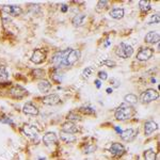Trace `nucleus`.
<instances>
[{"mask_svg":"<svg viewBox=\"0 0 160 160\" xmlns=\"http://www.w3.org/2000/svg\"><path fill=\"white\" fill-rule=\"evenodd\" d=\"M80 58V51L68 48L65 50H61L56 52L52 56L51 62L55 65L56 68H71L73 66Z\"/></svg>","mask_w":160,"mask_h":160,"instance_id":"f257e3e1","label":"nucleus"},{"mask_svg":"<svg viewBox=\"0 0 160 160\" xmlns=\"http://www.w3.org/2000/svg\"><path fill=\"white\" fill-rule=\"evenodd\" d=\"M133 114H135V109H133V107L126 104V102L121 104L114 112V117L118 121L129 120L130 118H132Z\"/></svg>","mask_w":160,"mask_h":160,"instance_id":"f03ea898","label":"nucleus"},{"mask_svg":"<svg viewBox=\"0 0 160 160\" xmlns=\"http://www.w3.org/2000/svg\"><path fill=\"white\" fill-rule=\"evenodd\" d=\"M115 53H117V56L120 57V58L128 59L132 56L133 48L131 47L130 45H128V44L121 43L120 45L117 47V49H115Z\"/></svg>","mask_w":160,"mask_h":160,"instance_id":"7ed1b4c3","label":"nucleus"},{"mask_svg":"<svg viewBox=\"0 0 160 160\" xmlns=\"http://www.w3.org/2000/svg\"><path fill=\"white\" fill-rule=\"evenodd\" d=\"M9 96L12 97V98H15V99H22L24 98L25 96L28 95V91L25 90L22 87L18 86V84H15V86H12L11 88L9 89Z\"/></svg>","mask_w":160,"mask_h":160,"instance_id":"20e7f679","label":"nucleus"},{"mask_svg":"<svg viewBox=\"0 0 160 160\" xmlns=\"http://www.w3.org/2000/svg\"><path fill=\"white\" fill-rule=\"evenodd\" d=\"M158 97H159V93L157 92L156 90L148 89L141 94L140 99H141V102H143V104H149V102L158 99Z\"/></svg>","mask_w":160,"mask_h":160,"instance_id":"39448f33","label":"nucleus"},{"mask_svg":"<svg viewBox=\"0 0 160 160\" xmlns=\"http://www.w3.org/2000/svg\"><path fill=\"white\" fill-rule=\"evenodd\" d=\"M46 58H47L46 51L44 49H40V48H38V49H35L34 51H33L30 60L34 64H41L46 60Z\"/></svg>","mask_w":160,"mask_h":160,"instance_id":"423d86ee","label":"nucleus"},{"mask_svg":"<svg viewBox=\"0 0 160 160\" xmlns=\"http://www.w3.org/2000/svg\"><path fill=\"white\" fill-rule=\"evenodd\" d=\"M109 152L113 157H121L125 154L126 149H125V148H124L123 144L118 143V142H114V143H112L110 145Z\"/></svg>","mask_w":160,"mask_h":160,"instance_id":"0eeeda50","label":"nucleus"},{"mask_svg":"<svg viewBox=\"0 0 160 160\" xmlns=\"http://www.w3.org/2000/svg\"><path fill=\"white\" fill-rule=\"evenodd\" d=\"M153 55L154 49H152L151 47H143L137 53V59L139 61H148V59H151L153 57Z\"/></svg>","mask_w":160,"mask_h":160,"instance_id":"6e6552de","label":"nucleus"},{"mask_svg":"<svg viewBox=\"0 0 160 160\" xmlns=\"http://www.w3.org/2000/svg\"><path fill=\"white\" fill-rule=\"evenodd\" d=\"M22 132L30 139L38 138V130L37 128H35L34 126L28 125V124H25V125L22 127Z\"/></svg>","mask_w":160,"mask_h":160,"instance_id":"1a4fd4ad","label":"nucleus"},{"mask_svg":"<svg viewBox=\"0 0 160 160\" xmlns=\"http://www.w3.org/2000/svg\"><path fill=\"white\" fill-rule=\"evenodd\" d=\"M1 10L6 13V14L11 15L13 17L18 16V15H20L22 13V9L18 6H2Z\"/></svg>","mask_w":160,"mask_h":160,"instance_id":"9d476101","label":"nucleus"},{"mask_svg":"<svg viewBox=\"0 0 160 160\" xmlns=\"http://www.w3.org/2000/svg\"><path fill=\"white\" fill-rule=\"evenodd\" d=\"M136 137H137V131L135 129H132V128H128V129H126L121 132V139L125 142L133 141Z\"/></svg>","mask_w":160,"mask_h":160,"instance_id":"9b49d317","label":"nucleus"},{"mask_svg":"<svg viewBox=\"0 0 160 160\" xmlns=\"http://www.w3.org/2000/svg\"><path fill=\"white\" fill-rule=\"evenodd\" d=\"M60 100H61L60 97L57 94H48L43 97L42 102H43V104L48 105V106H56L60 102Z\"/></svg>","mask_w":160,"mask_h":160,"instance_id":"f8f14e48","label":"nucleus"},{"mask_svg":"<svg viewBox=\"0 0 160 160\" xmlns=\"http://www.w3.org/2000/svg\"><path fill=\"white\" fill-rule=\"evenodd\" d=\"M157 129H158V125L153 120L146 121L145 124H144V133H145V136H151Z\"/></svg>","mask_w":160,"mask_h":160,"instance_id":"ddd939ff","label":"nucleus"},{"mask_svg":"<svg viewBox=\"0 0 160 160\" xmlns=\"http://www.w3.org/2000/svg\"><path fill=\"white\" fill-rule=\"evenodd\" d=\"M22 112L27 115H38V109L37 106H34L32 102H26L22 107Z\"/></svg>","mask_w":160,"mask_h":160,"instance_id":"4468645a","label":"nucleus"},{"mask_svg":"<svg viewBox=\"0 0 160 160\" xmlns=\"http://www.w3.org/2000/svg\"><path fill=\"white\" fill-rule=\"evenodd\" d=\"M43 142L45 145L50 146L52 144H56L58 142V137L55 132H47L43 137Z\"/></svg>","mask_w":160,"mask_h":160,"instance_id":"2eb2a0df","label":"nucleus"},{"mask_svg":"<svg viewBox=\"0 0 160 160\" xmlns=\"http://www.w3.org/2000/svg\"><path fill=\"white\" fill-rule=\"evenodd\" d=\"M62 131H65L68 133H77L79 131V128L73 122H65L62 124Z\"/></svg>","mask_w":160,"mask_h":160,"instance_id":"dca6fc26","label":"nucleus"},{"mask_svg":"<svg viewBox=\"0 0 160 160\" xmlns=\"http://www.w3.org/2000/svg\"><path fill=\"white\" fill-rule=\"evenodd\" d=\"M60 139L64 143H68V144H71V143H74L75 141L77 140L76 136L74 133H68V132H65V131H60Z\"/></svg>","mask_w":160,"mask_h":160,"instance_id":"f3484780","label":"nucleus"},{"mask_svg":"<svg viewBox=\"0 0 160 160\" xmlns=\"http://www.w3.org/2000/svg\"><path fill=\"white\" fill-rule=\"evenodd\" d=\"M145 42L146 43H149V44H155V43H158L159 40H160V35L158 32L156 31H151L148 32V34L145 35Z\"/></svg>","mask_w":160,"mask_h":160,"instance_id":"a211bd4d","label":"nucleus"},{"mask_svg":"<svg viewBox=\"0 0 160 160\" xmlns=\"http://www.w3.org/2000/svg\"><path fill=\"white\" fill-rule=\"evenodd\" d=\"M38 90H40V92L48 93L50 91V89H51V83L48 81V80L42 79V80H40V81H38Z\"/></svg>","mask_w":160,"mask_h":160,"instance_id":"6ab92c4d","label":"nucleus"},{"mask_svg":"<svg viewBox=\"0 0 160 160\" xmlns=\"http://www.w3.org/2000/svg\"><path fill=\"white\" fill-rule=\"evenodd\" d=\"M124 13L125 12H124V9H122V8H114L109 12V15L110 17L114 19H122L124 17Z\"/></svg>","mask_w":160,"mask_h":160,"instance_id":"aec40b11","label":"nucleus"},{"mask_svg":"<svg viewBox=\"0 0 160 160\" xmlns=\"http://www.w3.org/2000/svg\"><path fill=\"white\" fill-rule=\"evenodd\" d=\"M84 22H86V15L84 14H78L72 19V24L75 27H81V26H83Z\"/></svg>","mask_w":160,"mask_h":160,"instance_id":"412c9836","label":"nucleus"},{"mask_svg":"<svg viewBox=\"0 0 160 160\" xmlns=\"http://www.w3.org/2000/svg\"><path fill=\"white\" fill-rule=\"evenodd\" d=\"M50 78L52 79V81H55L56 83H60L62 81V75L60 73V69L53 68L52 71H50Z\"/></svg>","mask_w":160,"mask_h":160,"instance_id":"4be33fe9","label":"nucleus"},{"mask_svg":"<svg viewBox=\"0 0 160 160\" xmlns=\"http://www.w3.org/2000/svg\"><path fill=\"white\" fill-rule=\"evenodd\" d=\"M124 100H125L126 104L133 106L138 102V97H137L135 94H127V95H125V97H124Z\"/></svg>","mask_w":160,"mask_h":160,"instance_id":"5701e85b","label":"nucleus"},{"mask_svg":"<svg viewBox=\"0 0 160 160\" xmlns=\"http://www.w3.org/2000/svg\"><path fill=\"white\" fill-rule=\"evenodd\" d=\"M66 118L68 120V122H73V123L74 122H79V121L82 120L81 117H80L79 114H77L76 111H71V112H68Z\"/></svg>","mask_w":160,"mask_h":160,"instance_id":"b1692460","label":"nucleus"},{"mask_svg":"<svg viewBox=\"0 0 160 160\" xmlns=\"http://www.w3.org/2000/svg\"><path fill=\"white\" fill-rule=\"evenodd\" d=\"M139 8H140L141 12H148L152 9L151 2L148 1V0H141L139 2Z\"/></svg>","mask_w":160,"mask_h":160,"instance_id":"393cba45","label":"nucleus"},{"mask_svg":"<svg viewBox=\"0 0 160 160\" xmlns=\"http://www.w3.org/2000/svg\"><path fill=\"white\" fill-rule=\"evenodd\" d=\"M144 159L145 160H157V154L154 149L149 148L144 152Z\"/></svg>","mask_w":160,"mask_h":160,"instance_id":"a878e982","label":"nucleus"},{"mask_svg":"<svg viewBox=\"0 0 160 160\" xmlns=\"http://www.w3.org/2000/svg\"><path fill=\"white\" fill-rule=\"evenodd\" d=\"M108 6H109V2L106 1V0H100V1L97 2V4H96V11L97 12L105 11L106 9H108Z\"/></svg>","mask_w":160,"mask_h":160,"instance_id":"bb28decb","label":"nucleus"},{"mask_svg":"<svg viewBox=\"0 0 160 160\" xmlns=\"http://www.w3.org/2000/svg\"><path fill=\"white\" fill-rule=\"evenodd\" d=\"M79 111L87 115H92L95 113V110L92 107H90V106H82V107L79 108Z\"/></svg>","mask_w":160,"mask_h":160,"instance_id":"cd10ccee","label":"nucleus"},{"mask_svg":"<svg viewBox=\"0 0 160 160\" xmlns=\"http://www.w3.org/2000/svg\"><path fill=\"white\" fill-rule=\"evenodd\" d=\"M31 75H32V77H33V78H35V79L44 78V76H45V71H44V69H41V68L33 69Z\"/></svg>","mask_w":160,"mask_h":160,"instance_id":"c85d7f7f","label":"nucleus"},{"mask_svg":"<svg viewBox=\"0 0 160 160\" xmlns=\"http://www.w3.org/2000/svg\"><path fill=\"white\" fill-rule=\"evenodd\" d=\"M97 146L95 145V144H88L83 148L82 149V152H83V154H91V153H94L95 151H96Z\"/></svg>","mask_w":160,"mask_h":160,"instance_id":"c756f323","label":"nucleus"},{"mask_svg":"<svg viewBox=\"0 0 160 160\" xmlns=\"http://www.w3.org/2000/svg\"><path fill=\"white\" fill-rule=\"evenodd\" d=\"M8 78H9V73L6 66H0V81H6Z\"/></svg>","mask_w":160,"mask_h":160,"instance_id":"7c9ffc66","label":"nucleus"},{"mask_svg":"<svg viewBox=\"0 0 160 160\" xmlns=\"http://www.w3.org/2000/svg\"><path fill=\"white\" fill-rule=\"evenodd\" d=\"M93 72H94V68H92V66H89V68H86V69H83V72H82V78L83 79H89L90 77L92 76Z\"/></svg>","mask_w":160,"mask_h":160,"instance_id":"2f4dec72","label":"nucleus"},{"mask_svg":"<svg viewBox=\"0 0 160 160\" xmlns=\"http://www.w3.org/2000/svg\"><path fill=\"white\" fill-rule=\"evenodd\" d=\"M102 65L108 66V68H114V66H117V63L112 60H104V61H102Z\"/></svg>","mask_w":160,"mask_h":160,"instance_id":"473e14b6","label":"nucleus"},{"mask_svg":"<svg viewBox=\"0 0 160 160\" xmlns=\"http://www.w3.org/2000/svg\"><path fill=\"white\" fill-rule=\"evenodd\" d=\"M159 22H160V16H159V14L157 13V14H155L152 16V18L151 20H149V24H159Z\"/></svg>","mask_w":160,"mask_h":160,"instance_id":"72a5a7b5","label":"nucleus"},{"mask_svg":"<svg viewBox=\"0 0 160 160\" xmlns=\"http://www.w3.org/2000/svg\"><path fill=\"white\" fill-rule=\"evenodd\" d=\"M0 122L1 123H6V124H10V125L14 126V122L11 120L10 118H0Z\"/></svg>","mask_w":160,"mask_h":160,"instance_id":"f704fd0d","label":"nucleus"},{"mask_svg":"<svg viewBox=\"0 0 160 160\" xmlns=\"http://www.w3.org/2000/svg\"><path fill=\"white\" fill-rule=\"evenodd\" d=\"M98 78L102 79V80H106L108 78V75H107L106 72H99V73H98Z\"/></svg>","mask_w":160,"mask_h":160,"instance_id":"c9c22d12","label":"nucleus"},{"mask_svg":"<svg viewBox=\"0 0 160 160\" xmlns=\"http://www.w3.org/2000/svg\"><path fill=\"white\" fill-rule=\"evenodd\" d=\"M110 83H112L114 88H118V86H120V81L117 80V79H114V78H112V79L110 80Z\"/></svg>","mask_w":160,"mask_h":160,"instance_id":"e433bc0d","label":"nucleus"},{"mask_svg":"<svg viewBox=\"0 0 160 160\" xmlns=\"http://www.w3.org/2000/svg\"><path fill=\"white\" fill-rule=\"evenodd\" d=\"M68 10V6H65V4H63V6L61 7V11L63 12V13H65L66 11Z\"/></svg>","mask_w":160,"mask_h":160,"instance_id":"4c0bfd02","label":"nucleus"},{"mask_svg":"<svg viewBox=\"0 0 160 160\" xmlns=\"http://www.w3.org/2000/svg\"><path fill=\"white\" fill-rule=\"evenodd\" d=\"M95 86H96L97 89H99L100 86H102V83H100V80H98V79L95 80Z\"/></svg>","mask_w":160,"mask_h":160,"instance_id":"58836bf2","label":"nucleus"},{"mask_svg":"<svg viewBox=\"0 0 160 160\" xmlns=\"http://www.w3.org/2000/svg\"><path fill=\"white\" fill-rule=\"evenodd\" d=\"M106 91H107L108 94H111V93H112V89H110V88H108V89L106 90Z\"/></svg>","mask_w":160,"mask_h":160,"instance_id":"ea45409f","label":"nucleus"},{"mask_svg":"<svg viewBox=\"0 0 160 160\" xmlns=\"http://www.w3.org/2000/svg\"><path fill=\"white\" fill-rule=\"evenodd\" d=\"M115 130H117L118 131V132H122V130H121V128H118V127H115Z\"/></svg>","mask_w":160,"mask_h":160,"instance_id":"a19ab883","label":"nucleus"}]
</instances>
